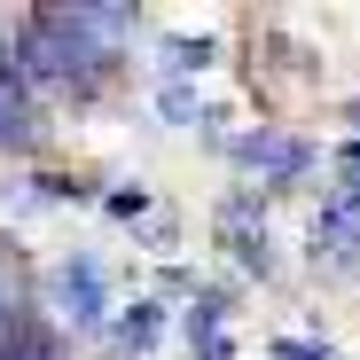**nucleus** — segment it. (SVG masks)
Listing matches in <instances>:
<instances>
[{"mask_svg": "<svg viewBox=\"0 0 360 360\" xmlns=\"http://www.w3.org/2000/svg\"><path fill=\"white\" fill-rule=\"evenodd\" d=\"M235 329V290H188V306H180V337H188V352H204L212 337Z\"/></svg>", "mask_w": 360, "mask_h": 360, "instance_id": "obj_6", "label": "nucleus"}, {"mask_svg": "<svg viewBox=\"0 0 360 360\" xmlns=\"http://www.w3.org/2000/svg\"><path fill=\"white\" fill-rule=\"evenodd\" d=\"M266 360H337V345L329 337H274Z\"/></svg>", "mask_w": 360, "mask_h": 360, "instance_id": "obj_9", "label": "nucleus"}, {"mask_svg": "<svg viewBox=\"0 0 360 360\" xmlns=\"http://www.w3.org/2000/svg\"><path fill=\"white\" fill-rule=\"evenodd\" d=\"M219 243H227L235 266L259 274V282L282 274V251H274V235H266V196H251V188H235V196L219 204Z\"/></svg>", "mask_w": 360, "mask_h": 360, "instance_id": "obj_3", "label": "nucleus"}, {"mask_svg": "<svg viewBox=\"0 0 360 360\" xmlns=\"http://www.w3.org/2000/svg\"><path fill=\"white\" fill-rule=\"evenodd\" d=\"M94 204H102L110 219H126V227H141V219H149V188H141V180H134V188H126V180H117V188H102Z\"/></svg>", "mask_w": 360, "mask_h": 360, "instance_id": "obj_8", "label": "nucleus"}, {"mask_svg": "<svg viewBox=\"0 0 360 360\" xmlns=\"http://www.w3.org/2000/svg\"><path fill=\"white\" fill-rule=\"evenodd\" d=\"M306 266L321 282H360V212H337L329 196L306 219Z\"/></svg>", "mask_w": 360, "mask_h": 360, "instance_id": "obj_4", "label": "nucleus"}, {"mask_svg": "<svg viewBox=\"0 0 360 360\" xmlns=\"http://www.w3.org/2000/svg\"><path fill=\"white\" fill-rule=\"evenodd\" d=\"M219 157H227V165H243V172H259V180H266V196L306 188V180L321 172V149H314L306 134L274 126V117H259V126H243V134H227V141H219Z\"/></svg>", "mask_w": 360, "mask_h": 360, "instance_id": "obj_2", "label": "nucleus"}, {"mask_svg": "<svg viewBox=\"0 0 360 360\" xmlns=\"http://www.w3.org/2000/svg\"><path fill=\"white\" fill-rule=\"evenodd\" d=\"M110 314H117V297H110V266H102V251H71V259H55V274H47V290H39V321L55 329V337H102L110 329Z\"/></svg>", "mask_w": 360, "mask_h": 360, "instance_id": "obj_1", "label": "nucleus"}, {"mask_svg": "<svg viewBox=\"0 0 360 360\" xmlns=\"http://www.w3.org/2000/svg\"><path fill=\"white\" fill-rule=\"evenodd\" d=\"M165 321H172V306H165L157 290H141L134 306H117V314H110V329H102V337H110V352H117V360H141V352H157Z\"/></svg>", "mask_w": 360, "mask_h": 360, "instance_id": "obj_5", "label": "nucleus"}, {"mask_svg": "<svg viewBox=\"0 0 360 360\" xmlns=\"http://www.w3.org/2000/svg\"><path fill=\"white\" fill-rule=\"evenodd\" d=\"M157 63H165V79L196 86V79L219 63V39H188V32H172V39H157Z\"/></svg>", "mask_w": 360, "mask_h": 360, "instance_id": "obj_7", "label": "nucleus"}]
</instances>
